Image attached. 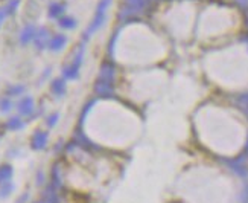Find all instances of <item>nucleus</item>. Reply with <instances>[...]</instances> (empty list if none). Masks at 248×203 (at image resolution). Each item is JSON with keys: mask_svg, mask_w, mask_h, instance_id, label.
Listing matches in <instances>:
<instances>
[{"mask_svg": "<svg viewBox=\"0 0 248 203\" xmlns=\"http://www.w3.org/2000/svg\"><path fill=\"white\" fill-rule=\"evenodd\" d=\"M47 145V133L43 132V130H37L34 135L31 137V147L32 150H35V152H40Z\"/></svg>", "mask_w": 248, "mask_h": 203, "instance_id": "1", "label": "nucleus"}, {"mask_svg": "<svg viewBox=\"0 0 248 203\" xmlns=\"http://www.w3.org/2000/svg\"><path fill=\"white\" fill-rule=\"evenodd\" d=\"M17 110L20 115H31L34 112V100L31 98V96H25V98H21L17 104Z\"/></svg>", "mask_w": 248, "mask_h": 203, "instance_id": "2", "label": "nucleus"}, {"mask_svg": "<svg viewBox=\"0 0 248 203\" xmlns=\"http://www.w3.org/2000/svg\"><path fill=\"white\" fill-rule=\"evenodd\" d=\"M13 176H14V168L9 164L0 165V185L6 184V182H11L13 180Z\"/></svg>", "mask_w": 248, "mask_h": 203, "instance_id": "3", "label": "nucleus"}, {"mask_svg": "<svg viewBox=\"0 0 248 203\" xmlns=\"http://www.w3.org/2000/svg\"><path fill=\"white\" fill-rule=\"evenodd\" d=\"M6 127L9 128V130L17 132V130H21V128L25 127V122L21 121L20 116H11L8 119V122H6Z\"/></svg>", "mask_w": 248, "mask_h": 203, "instance_id": "4", "label": "nucleus"}, {"mask_svg": "<svg viewBox=\"0 0 248 203\" xmlns=\"http://www.w3.org/2000/svg\"><path fill=\"white\" fill-rule=\"evenodd\" d=\"M35 37V29L32 26H28L23 29V32L20 34V41L23 43V45H28V43Z\"/></svg>", "mask_w": 248, "mask_h": 203, "instance_id": "5", "label": "nucleus"}, {"mask_svg": "<svg viewBox=\"0 0 248 203\" xmlns=\"http://www.w3.org/2000/svg\"><path fill=\"white\" fill-rule=\"evenodd\" d=\"M14 188H16V186H14V184H13V180L0 185V199H6V197H9V196L14 192Z\"/></svg>", "mask_w": 248, "mask_h": 203, "instance_id": "6", "label": "nucleus"}, {"mask_svg": "<svg viewBox=\"0 0 248 203\" xmlns=\"http://www.w3.org/2000/svg\"><path fill=\"white\" fill-rule=\"evenodd\" d=\"M64 43H66V38L61 37V35H57L55 38H53V40L49 43V48H50L52 51H60V49L64 48Z\"/></svg>", "mask_w": 248, "mask_h": 203, "instance_id": "7", "label": "nucleus"}, {"mask_svg": "<svg viewBox=\"0 0 248 203\" xmlns=\"http://www.w3.org/2000/svg\"><path fill=\"white\" fill-rule=\"evenodd\" d=\"M46 29H41V32H38L37 34V38H35V45L37 48H45L46 46Z\"/></svg>", "mask_w": 248, "mask_h": 203, "instance_id": "8", "label": "nucleus"}, {"mask_svg": "<svg viewBox=\"0 0 248 203\" xmlns=\"http://www.w3.org/2000/svg\"><path fill=\"white\" fill-rule=\"evenodd\" d=\"M52 90L55 92V95H62L64 93V83L62 80H55L52 83Z\"/></svg>", "mask_w": 248, "mask_h": 203, "instance_id": "9", "label": "nucleus"}, {"mask_svg": "<svg viewBox=\"0 0 248 203\" xmlns=\"http://www.w3.org/2000/svg\"><path fill=\"white\" fill-rule=\"evenodd\" d=\"M11 109H13V102H11L8 98L0 100V112H2V113H8Z\"/></svg>", "mask_w": 248, "mask_h": 203, "instance_id": "10", "label": "nucleus"}, {"mask_svg": "<svg viewBox=\"0 0 248 203\" xmlns=\"http://www.w3.org/2000/svg\"><path fill=\"white\" fill-rule=\"evenodd\" d=\"M25 92V85H11L9 87V90H8V93L9 95H14V96H18V95H21Z\"/></svg>", "mask_w": 248, "mask_h": 203, "instance_id": "11", "label": "nucleus"}, {"mask_svg": "<svg viewBox=\"0 0 248 203\" xmlns=\"http://www.w3.org/2000/svg\"><path fill=\"white\" fill-rule=\"evenodd\" d=\"M57 121H58V115H52V116H49V119H47V125L53 127Z\"/></svg>", "mask_w": 248, "mask_h": 203, "instance_id": "12", "label": "nucleus"}, {"mask_svg": "<svg viewBox=\"0 0 248 203\" xmlns=\"http://www.w3.org/2000/svg\"><path fill=\"white\" fill-rule=\"evenodd\" d=\"M3 18H5V9H0V25H2Z\"/></svg>", "mask_w": 248, "mask_h": 203, "instance_id": "13", "label": "nucleus"}]
</instances>
